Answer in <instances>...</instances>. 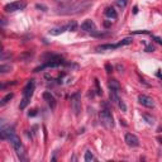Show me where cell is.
<instances>
[{"mask_svg":"<svg viewBox=\"0 0 162 162\" xmlns=\"http://www.w3.org/2000/svg\"><path fill=\"white\" fill-rule=\"evenodd\" d=\"M91 5H93V3L89 2V0H84V2L75 3V4L63 5V6H60V8L57 9V14H61V15L80 14V13H82V11H86Z\"/></svg>","mask_w":162,"mask_h":162,"instance_id":"obj_1","label":"cell"},{"mask_svg":"<svg viewBox=\"0 0 162 162\" xmlns=\"http://www.w3.org/2000/svg\"><path fill=\"white\" fill-rule=\"evenodd\" d=\"M8 141L10 142V145L13 146V148H14V151L17 152L19 160L24 161V160H25V156H24V153H25V152H24V147H23V143H22L21 138H19L18 135L15 134V132H13V133L10 134V137L8 138Z\"/></svg>","mask_w":162,"mask_h":162,"instance_id":"obj_2","label":"cell"},{"mask_svg":"<svg viewBox=\"0 0 162 162\" xmlns=\"http://www.w3.org/2000/svg\"><path fill=\"white\" fill-rule=\"evenodd\" d=\"M33 91H34V81L30 80V81H28V84L25 85V87L23 90V99L21 101V105H19V109L21 110L27 108V105L29 104V100L32 98V95H33Z\"/></svg>","mask_w":162,"mask_h":162,"instance_id":"obj_3","label":"cell"},{"mask_svg":"<svg viewBox=\"0 0 162 162\" xmlns=\"http://www.w3.org/2000/svg\"><path fill=\"white\" fill-rule=\"evenodd\" d=\"M100 122H101V124L104 125L105 128H113L114 127V119H113V115L112 113L109 112V110L104 109V110H101L100 112Z\"/></svg>","mask_w":162,"mask_h":162,"instance_id":"obj_4","label":"cell"},{"mask_svg":"<svg viewBox=\"0 0 162 162\" xmlns=\"http://www.w3.org/2000/svg\"><path fill=\"white\" fill-rule=\"evenodd\" d=\"M133 42L132 38H124L123 41L115 43V44H101V46L96 47V51H106V49H115V48H119L122 46H125V44H131Z\"/></svg>","mask_w":162,"mask_h":162,"instance_id":"obj_5","label":"cell"},{"mask_svg":"<svg viewBox=\"0 0 162 162\" xmlns=\"http://www.w3.org/2000/svg\"><path fill=\"white\" fill-rule=\"evenodd\" d=\"M27 4L24 2H13V3H9L4 6V10L6 13H14V11H18V10H23Z\"/></svg>","mask_w":162,"mask_h":162,"instance_id":"obj_6","label":"cell"},{"mask_svg":"<svg viewBox=\"0 0 162 162\" xmlns=\"http://www.w3.org/2000/svg\"><path fill=\"white\" fill-rule=\"evenodd\" d=\"M71 106H72V110L75 112V114L77 115L81 110V103H80V94L76 93L71 96Z\"/></svg>","mask_w":162,"mask_h":162,"instance_id":"obj_7","label":"cell"},{"mask_svg":"<svg viewBox=\"0 0 162 162\" xmlns=\"http://www.w3.org/2000/svg\"><path fill=\"white\" fill-rule=\"evenodd\" d=\"M124 141L129 147H138L139 146V139H138L137 135L133 134V133H127L125 137H124Z\"/></svg>","mask_w":162,"mask_h":162,"instance_id":"obj_8","label":"cell"},{"mask_svg":"<svg viewBox=\"0 0 162 162\" xmlns=\"http://www.w3.org/2000/svg\"><path fill=\"white\" fill-rule=\"evenodd\" d=\"M138 101L141 105H143L146 108H153L154 106V101L152 98H150L148 95H145V94H141L138 96Z\"/></svg>","mask_w":162,"mask_h":162,"instance_id":"obj_9","label":"cell"},{"mask_svg":"<svg viewBox=\"0 0 162 162\" xmlns=\"http://www.w3.org/2000/svg\"><path fill=\"white\" fill-rule=\"evenodd\" d=\"M81 29L85 30V32H89V33H94V32L96 30V25H95V23L91 21V19H86V21L82 22Z\"/></svg>","mask_w":162,"mask_h":162,"instance_id":"obj_10","label":"cell"},{"mask_svg":"<svg viewBox=\"0 0 162 162\" xmlns=\"http://www.w3.org/2000/svg\"><path fill=\"white\" fill-rule=\"evenodd\" d=\"M43 99L47 101V104L49 105L51 109H55V108H56V99H55V96L51 94L49 91L43 93Z\"/></svg>","mask_w":162,"mask_h":162,"instance_id":"obj_11","label":"cell"},{"mask_svg":"<svg viewBox=\"0 0 162 162\" xmlns=\"http://www.w3.org/2000/svg\"><path fill=\"white\" fill-rule=\"evenodd\" d=\"M66 30H68L67 24H66V25H62V27H57V28L51 29V30H49V34H51V36H60V34H62L63 32H66Z\"/></svg>","mask_w":162,"mask_h":162,"instance_id":"obj_12","label":"cell"},{"mask_svg":"<svg viewBox=\"0 0 162 162\" xmlns=\"http://www.w3.org/2000/svg\"><path fill=\"white\" fill-rule=\"evenodd\" d=\"M104 13H105V15L108 18H112V19H116V18H118V14H116V11L114 10L113 6H108Z\"/></svg>","mask_w":162,"mask_h":162,"instance_id":"obj_13","label":"cell"},{"mask_svg":"<svg viewBox=\"0 0 162 162\" xmlns=\"http://www.w3.org/2000/svg\"><path fill=\"white\" fill-rule=\"evenodd\" d=\"M109 96H110V100H112V103H114V104H118L119 103V96H118V91L114 89H110V93H109Z\"/></svg>","mask_w":162,"mask_h":162,"instance_id":"obj_14","label":"cell"},{"mask_svg":"<svg viewBox=\"0 0 162 162\" xmlns=\"http://www.w3.org/2000/svg\"><path fill=\"white\" fill-rule=\"evenodd\" d=\"M109 89H114L116 90V91H119L120 90V85H119V82L116 81V80H109Z\"/></svg>","mask_w":162,"mask_h":162,"instance_id":"obj_15","label":"cell"},{"mask_svg":"<svg viewBox=\"0 0 162 162\" xmlns=\"http://www.w3.org/2000/svg\"><path fill=\"white\" fill-rule=\"evenodd\" d=\"M13 96H14V94H13V93L6 94V95L4 96V98L2 99V103H0V104H2V105H5V104H6V103H8L9 100H11V99H13Z\"/></svg>","mask_w":162,"mask_h":162,"instance_id":"obj_16","label":"cell"},{"mask_svg":"<svg viewBox=\"0 0 162 162\" xmlns=\"http://www.w3.org/2000/svg\"><path fill=\"white\" fill-rule=\"evenodd\" d=\"M67 28H68V32H75V30L77 29V23H76L75 21L70 22V23L67 24Z\"/></svg>","mask_w":162,"mask_h":162,"instance_id":"obj_17","label":"cell"},{"mask_svg":"<svg viewBox=\"0 0 162 162\" xmlns=\"http://www.w3.org/2000/svg\"><path fill=\"white\" fill-rule=\"evenodd\" d=\"M143 118L146 119V122H147L150 125H153V124H154V119L152 118L151 115H148V114H143Z\"/></svg>","mask_w":162,"mask_h":162,"instance_id":"obj_18","label":"cell"},{"mask_svg":"<svg viewBox=\"0 0 162 162\" xmlns=\"http://www.w3.org/2000/svg\"><path fill=\"white\" fill-rule=\"evenodd\" d=\"M115 2H116V5H118L120 9H124L125 6H127L128 0H115Z\"/></svg>","mask_w":162,"mask_h":162,"instance_id":"obj_19","label":"cell"},{"mask_svg":"<svg viewBox=\"0 0 162 162\" xmlns=\"http://www.w3.org/2000/svg\"><path fill=\"white\" fill-rule=\"evenodd\" d=\"M55 2H56L58 5L63 6V5H68V4H71V3H72V0H55Z\"/></svg>","mask_w":162,"mask_h":162,"instance_id":"obj_20","label":"cell"},{"mask_svg":"<svg viewBox=\"0 0 162 162\" xmlns=\"http://www.w3.org/2000/svg\"><path fill=\"white\" fill-rule=\"evenodd\" d=\"M93 160H94V154L90 152V151H87V152L85 153V161H86V162H91Z\"/></svg>","mask_w":162,"mask_h":162,"instance_id":"obj_21","label":"cell"},{"mask_svg":"<svg viewBox=\"0 0 162 162\" xmlns=\"http://www.w3.org/2000/svg\"><path fill=\"white\" fill-rule=\"evenodd\" d=\"M10 65H2L0 66V71H2L3 74H5V72H8V71H10Z\"/></svg>","mask_w":162,"mask_h":162,"instance_id":"obj_22","label":"cell"},{"mask_svg":"<svg viewBox=\"0 0 162 162\" xmlns=\"http://www.w3.org/2000/svg\"><path fill=\"white\" fill-rule=\"evenodd\" d=\"M118 105H119V108L122 109V112H127V106H125V104H124V101H123V100H119Z\"/></svg>","mask_w":162,"mask_h":162,"instance_id":"obj_23","label":"cell"},{"mask_svg":"<svg viewBox=\"0 0 162 162\" xmlns=\"http://www.w3.org/2000/svg\"><path fill=\"white\" fill-rule=\"evenodd\" d=\"M36 8H37V9H42L43 11H46V10H47V6L41 5V4H37V5H36Z\"/></svg>","mask_w":162,"mask_h":162,"instance_id":"obj_24","label":"cell"},{"mask_svg":"<svg viewBox=\"0 0 162 162\" xmlns=\"http://www.w3.org/2000/svg\"><path fill=\"white\" fill-rule=\"evenodd\" d=\"M133 33H135V34H141V33H143V34H148L150 32H148V30H137V32H133Z\"/></svg>","mask_w":162,"mask_h":162,"instance_id":"obj_25","label":"cell"},{"mask_svg":"<svg viewBox=\"0 0 162 162\" xmlns=\"http://www.w3.org/2000/svg\"><path fill=\"white\" fill-rule=\"evenodd\" d=\"M95 85H96V89H98V94L100 95L101 94V90H100V86H99V81L95 80Z\"/></svg>","mask_w":162,"mask_h":162,"instance_id":"obj_26","label":"cell"},{"mask_svg":"<svg viewBox=\"0 0 162 162\" xmlns=\"http://www.w3.org/2000/svg\"><path fill=\"white\" fill-rule=\"evenodd\" d=\"M146 51H147V52H153L154 47H153V46H147V47H146Z\"/></svg>","mask_w":162,"mask_h":162,"instance_id":"obj_27","label":"cell"},{"mask_svg":"<svg viewBox=\"0 0 162 162\" xmlns=\"http://www.w3.org/2000/svg\"><path fill=\"white\" fill-rule=\"evenodd\" d=\"M105 68H106V72H108V74H110V72H112V67H110V65H106V66H105Z\"/></svg>","mask_w":162,"mask_h":162,"instance_id":"obj_28","label":"cell"},{"mask_svg":"<svg viewBox=\"0 0 162 162\" xmlns=\"http://www.w3.org/2000/svg\"><path fill=\"white\" fill-rule=\"evenodd\" d=\"M154 41H157V43L162 44V40H161V38H158V37H154Z\"/></svg>","mask_w":162,"mask_h":162,"instance_id":"obj_29","label":"cell"}]
</instances>
